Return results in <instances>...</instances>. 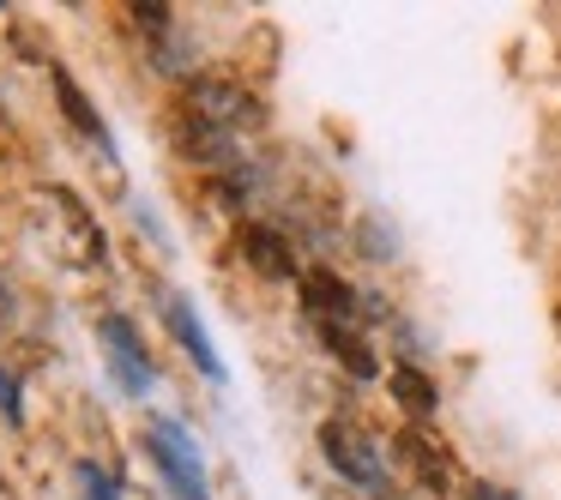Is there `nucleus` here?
Here are the masks:
<instances>
[{
  "label": "nucleus",
  "mask_w": 561,
  "mask_h": 500,
  "mask_svg": "<svg viewBox=\"0 0 561 500\" xmlns=\"http://www.w3.org/2000/svg\"><path fill=\"white\" fill-rule=\"evenodd\" d=\"M187 127L242 139V133H254V127H266V109H260L242 85H230V79H194V85H187Z\"/></svg>",
  "instance_id": "obj_1"
},
{
  "label": "nucleus",
  "mask_w": 561,
  "mask_h": 500,
  "mask_svg": "<svg viewBox=\"0 0 561 500\" xmlns=\"http://www.w3.org/2000/svg\"><path fill=\"white\" fill-rule=\"evenodd\" d=\"M146 452H151V464L163 470V482L175 488V500H211L199 446H194V434H187L175 416H151L146 422Z\"/></svg>",
  "instance_id": "obj_2"
},
{
  "label": "nucleus",
  "mask_w": 561,
  "mask_h": 500,
  "mask_svg": "<svg viewBox=\"0 0 561 500\" xmlns=\"http://www.w3.org/2000/svg\"><path fill=\"white\" fill-rule=\"evenodd\" d=\"M320 452H327V464L344 476V482L368 488V495H380V488H387V458H380V446L356 422H344V416L320 428Z\"/></svg>",
  "instance_id": "obj_3"
},
{
  "label": "nucleus",
  "mask_w": 561,
  "mask_h": 500,
  "mask_svg": "<svg viewBox=\"0 0 561 500\" xmlns=\"http://www.w3.org/2000/svg\"><path fill=\"white\" fill-rule=\"evenodd\" d=\"M43 206H49V223H55V254L73 259V266H103V230L91 223V211L79 206V194L49 187Z\"/></svg>",
  "instance_id": "obj_4"
},
{
  "label": "nucleus",
  "mask_w": 561,
  "mask_h": 500,
  "mask_svg": "<svg viewBox=\"0 0 561 500\" xmlns=\"http://www.w3.org/2000/svg\"><path fill=\"white\" fill-rule=\"evenodd\" d=\"M98 338H103V356H110V374L122 380V392L146 398L151 380H158V368H151V356H146V344H139V332L127 326L122 314H103V319H98Z\"/></svg>",
  "instance_id": "obj_5"
},
{
  "label": "nucleus",
  "mask_w": 561,
  "mask_h": 500,
  "mask_svg": "<svg viewBox=\"0 0 561 500\" xmlns=\"http://www.w3.org/2000/svg\"><path fill=\"white\" fill-rule=\"evenodd\" d=\"M163 319H170V332H175V344H182L187 356H194V368L206 380H218L224 386V362H218V350H211V332L199 326V314L187 307V295H163Z\"/></svg>",
  "instance_id": "obj_6"
},
{
  "label": "nucleus",
  "mask_w": 561,
  "mask_h": 500,
  "mask_svg": "<svg viewBox=\"0 0 561 500\" xmlns=\"http://www.w3.org/2000/svg\"><path fill=\"white\" fill-rule=\"evenodd\" d=\"M55 97H61L67 121H73L79 133H85L91 146L103 151V163H110V170H122V158H115V139H110V127H103V115H98V109H91V103H85V91L73 85V73H67V67H55Z\"/></svg>",
  "instance_id": "obj_7"
},
{
  "label": "nucleus",
  "mask_w": 561,
  "mask_h": 500,
  "mask_svg": "<svg viewBox=\"0 0 561 500\" xmlns=\"http://www.w3.org/2000/svg\"><path fill=\"white\" fill-rule=\"evenodd\" d=\"M242 259L260 271V278H296V254L272 223H248L242 230Z\"/></svg>",
  "instance_id": "obj_8"
},
{
  "label": "nucleus",
  "mask_w": 561,
  "mask_h": 500,
  "mask_svg": "<svg viewBox=\"0 0 561 500\" xmlns=\"http://www.w3.org/2000/svg\"><path fill=\"white\" fill-rule=\"evenodd\" d=\"M302 295H308V314H314L320 326H344V319L356 314L351 283H344V278H332L327 266H320V271H308V278H302Z\"/></svg>",
  "instance_id": "obj_9"
},
{
  "label": "nucleus",
  "mask_w": 561,
  "mask_h": 500,
  "mask_svg": "<svg viewBox=\"0 0 561 500\" xmlns=\"http://www.w3.org/2000/svg\"><path fill=\"white\" fill-rule=\"evenodd\" d=\"M387 386H392V398L404 404L411 416H435V404H440V392H435V380L423 374V368H411V362H399L387 374Z\"/></svg>",
  "instance_id": "obj_10"
},
{
  "label": "nucleus",
  "mask_w": 561,
  "mask_h": 500,
  "mask_svg": "<svg viewBox=\"0 0 561 500\" xmlns=\"http://www.w3.org/2000/svg\"><path fill=\"white\" fill-rule=\"evenodd\" d=\"M399 452L411 458V470L423 476L428 488H447V482H453V458H447L440 446H428L423 434H404V440H399Z\"/></svg>",
  "instance_id": "obj_11"
},
{
  "label": "nucleus",
  "mask_w": 561,
  "mask_h": 500,
  "mask_svg": "<svg viewBox=\"0 0 561 500\" xmlns=\"http://www.w3.org/2000/svg\"><path fill=\"white\" fill-rule=\"evenodd\" d=\"M320 332H327V344H332V356H339V362H344V368H351V374H356V380H375V356H368V344H363V338H356V332H351V326H320Z\"/></svg>",
  "instance_id": "obj_12"
},
{
  "label": "nucleus",
  "mask_w": 561,
  "mask_h": 500,
  "mask_svg": "<svg viewBox=\"0 0 561 500\" xmlns=\"http://www.w3.org/2000/svg\"><path fill=\"white\" fill-rule=\"evenodd\" d=\"M79 488H85V500H122V495H115V482H110V476H103L91 458L79 464Z\"/></svg>",
  "instance_id": "obj_13"
},
{
  "label": "nucleus",
  "mask_w": 561,
  "mask_h": 500,
  "mask_svg": "<svg viewBox=\"0 0 561 500\" xmlns=\"http://www.w3.org/2000/svg\"><path fill=\"white\" fill-rule=\"evenodd\" d=\"M0 416H7V422H25V404H19V380L7 374V368H0Z\"/></svg>",
  "instance_id": "obj_14"
},
{
  "label": "nucleus",
  "mask_w": 561,
  "mask_h": 500,
  "mask_svg": "<svg viewBox=\"0 0 561 500\" xmlns=\"http://www.w3.org/2000/svg\"><path fill=\"white\" fill-rule=\"evenodd\" d=\"M134 19H139L146 31H170V7H163V0H139Z\"/></svg>",
  "instance_id": "obj_15"
},
{
  "label": "nucleus",
  "mask_w": 561,
  "mask_h": 500,
  "mask_svg": "<svg viewBox=\"0 0 561 500\" xmlns=\"http://www.w3.org/2000/svg\"><path fill=\"white\" fill-rule=\"evenodd\" d=\"M477 500H519V495H513V488H495V482H483V488H477Z\"/></svg>",
  "instance_id": "obj_16"
},
{
  "label": "nucleus",
  "mask_w": 561,
  "mask_h": 500,
  "mask_svg": "<svg viewBox=\"0 0 561 500\" xmlns=\"http://www.w3.org/2000/svg\"><path fill=\"white\" fill-rule=\"evenodd\" d=\"M13 314V295H7V283H0V319Z\"/></svg>",
  "instance_id": "obj_17"
}]
</instances>
